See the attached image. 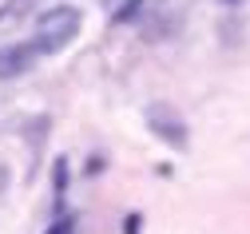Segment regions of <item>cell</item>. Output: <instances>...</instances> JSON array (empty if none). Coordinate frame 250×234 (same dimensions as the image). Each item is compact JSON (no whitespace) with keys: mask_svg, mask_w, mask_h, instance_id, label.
Returning <instances> with one entry per match:
<instances>
[{"mask_svg":"<svg viewBox=\"0 0 250 234\" xmlns=\"http://www.w3.org/2000/svg\"><path fill=\"white\" fill-rule=\"evenodd\" d=\"M36 44H4L0 48V80H16V76H24L28 68H32V60H36Z\"/></svg>","mask_w":250,"mask_h":234,"instance_id":"obj_3","label":"cell"},{"mask_svg":"<svg viewBox=\"0 0 250 234\" xmlns=\"http://www.w3.org/2000/svg\"><path fill=\"white\" fill-rule=\"evenodd\" d=\"M80 24H83L80 8H72V4H56V8H48V12L36 16V40H32V44H36L40 52H60L64 44L76 40Z\"/></svg>","mask_w":250,"mask_h":234,"instance_id":"obj_1","label":"cell"},{"mask_svg":"<svg viewBox=\"0 0 250 234\" xmlns=\"http://www.w3.org/2000/svg\"><path fill=\"white\" fill-rule=\"evenodd\" d=\"M28 0H8V4H0V32H8V28H16L24 16H28Z\"/></svg>","mask_w":250,"mask_h":234,"instance_id":"obj_4","label":"cell"},{"mask_svg":"<svg viewBox=\"0 0 250 234\" xmlns=\"http://www.w3.org/2000/svg\"><path fill=\"white\" fill-rule=\"evenodd\" d=\"M147 4V0H107V8H111V20H135L139 16V8Z\"/></svg>","mask_w":250,"mask_h":234,"instance_id":"obj_5","label":"cell"},{"mask_svg":"<svg viewBox=\"0 0 250 234\" xmlns=\"http://www.w3.org/2000/svg\"><path fill=\"white\" fill-rule=\"evenodd\" d=\"M147 127L155 139H163L167 147H187V139H191V131H187V119L171 107V104H151L147 107Z\"/></svg>","mask_w":250,"mask_h":234,"instance_id":"obj_2","label":"cell"},{"mask_svg":"<svg viewBox=\"0 0 250 234\" xmlns=\"http://www.w3.org/2000/svg\"><path fill=\"white\" fill-rule=\"evenodd\" d=\"M52 234H72V222H68V218H64V222H56V226H52Z\"/></svg>","mask_w":250,"mask_h":234,"instance_id":"obj_6","label":"cell"}]
</instances>
